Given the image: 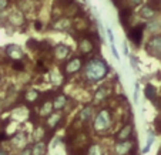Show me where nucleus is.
<instances>
[{"label":"nucleus","mask_w":161,"mask_h":155,"mask_svg":"<svg viewBox=\"0 0 161 155\" xmlns=\"http://www.w3.org/2000/svg\"><path fill=\"white\" fill-rule=\"evenodd\" d=\"M117 125L114 110L108 105H103L96 111V115L90 124V130L93 134L98 137H106L113 131V128Z\"/></svg>","instance_id":"f257e3e1"},{"label":"nucleus","mask_w":161,"mask_h":155,"mask_svg":"<svg viewBox=\"0 0 161 155\" xmlns=\"http://www.w3.org/2000/svg\"><path fill=\"white\" fill-rule=\"evenodd\" d=\"M108 74V66L104 60L93 57L83 67V78L88 83H98L104 80Z\"/></svg>","instance_id":"f03ea898"},{"label":"nucleus","mask_w":161,"mask_h":155,"mask_svg":"<svg viewBox=\"0 0 161 155\" xmlns=\"http://www.w3.org/2000/svg\"><path fill=\"white\" fill-rule=\"evenodd\" d=\"M93 141L90 128H84L80 131L67 132V147L73 155H81L86 147Z\"/></svg>","instance_id":"7ed1b4c3"},{"label":"nucleus","mask_w":161,"mask_h":155,"mask_svg":"<svg viewBox=\"0 0 161 155\" xmlns=\"http://www.w3.org/2000/svg\"><path fill=\"white\" fill-rule=\"evenodd\" d=\"M64 121H66V113L64 111H53L52 114H49L46 118L42 120V122L44 124V127L47 128L50 134L56 132L64 124Z\"/></svg>","instance_id":"20e7f679"},{"label":"nucleus","mask_w":161,"mask_h":155,"mask_svg":"<svg viewBox=\"0 0 161 155\" xmlns=\"http://www.w3.org/2000/svg\"><path fill=\"white\" fill-rule=\"evenodd\" d=\"M111 155H136L137 147L136 140H127V141H114L110 147Z\"/></svg>","instance_id":"39448f33"},{"label":"nucleus","mask_w":161,"mask_h":155,"mask_svg":"<svg viewBox=\"0 0 161 155\" xmlns=\"http://www.w3.org/2000/svg\"><path fill=\"white\" fill-rule=\"evenodd\" d=\"M83 67H84V57H81V56H73V57L66 60V64L63 66L61 71H63L64 76H74L79 71H81Z\"/></svg>","instance_id":"423d86ee"},{"label":"nucleus","mask_w":161,"mask_h":155,"mask_svg":"<svg viewBox=\"0 0 161 155\" xmlns=\"http://www.w3.org/2000/svg\"><path fill=\"white\" fill-rule=\"evenodd\" d=\"M98 41V37L97 33H93V39L90 36H84L79 40V53L81 57H87L90 56L91 53H94V47H96V43Z\"/></svg>","instance_id":"0eeeda50"},{"label":"nucleus","mask_w":161,"mask_h":155,"mask_svg":"<svg viewBox=\"0 0 161 155\" xmlns=\"http://www.w3.org/2000/svg\"><path fill=\"white\" fill-rule=\"evenodd\" d=\"M111 97V87L107 84L100 85V87L93 93V98H91V104L96 107H103L104 103L110 100Z\"/></svg>","instance_id":"6e6552de"},{"label":"nucleus","mask_w":161,"mask_h":155,"mask_svg":"<svg viewBox=\"0 0 161 155\" xmlns=\"http://www.w3.org/2000/svg\"><path fill=\"white\" fill-rule=\"evenodd\" d=\"M134 138V124L131 121H125L121 124V127L114 132L113 140L114 141H127Z\"/></svg>","instance_id":"1a4fd4ad"},{"label":"nucleus","mask_w":161,"mask_h":155,"mask_svg":"<svg viewBox=\"0 0 161 155\" xmlns=\"http://www.w3.org/2000/svg\"><path fill=\"white\" fill-rule=\"evenodd\" d=\"M43 93H40L37 88H27L26 91L21 93V97H20V101H23L25 104L30 107H34V105H39V103L43 100Z\"/></svg>","instance_id":"9d476101"},{"label":"nucleus","mask_w":161,"mask_h":155,"mask_svg":"<svg viewBox=\"0 0 161 155\" xmlns=\"http://www.w3.org/2000/svg\"><path fill=\"white\" fill-rule=\"evenodd\" d=\"M7 141H9L10 147H12L13 149L20 151V149H23L26 145H29V135L26 134L25 131H17V132H14L13 135H10V137L7 138Z\"/></svg>","instance_id":"9b49d317"},{"label":"nucleus","mask_w":161,"mask_h":155,"mask_svg":"<svg viewBox=\"0 0 161 155\" xmlns=\"http://www.w3.org/2000/svg\"><path fill=\"white\" fill-rule=\"evenodd\" d=\"M70 98L67 97L66 94L60 91H56V94L53 95L52 103H53V110L54 111H66L70 107Z\"/></svg>","instance_id":"f8f14e48"},{"label":"nucleus","mask_w":161,"mask_h":155,"mask_svg":"<svg viewBox=\"0 0 161 155\" xmlns=\"http://www.w3.org/2000/svg\"><path fill=\"white\" fill-rule=\"evenodd\" d=\"M50 135L52 134L47 131V128L44 127V124H43V122H37V124L34 125L33 132H31V141H33V142H39V141L49 140Z\"/></svg>","instance_id":"ddd939ff"},{"label":"nucleus","mask_w":161,"mask_h":155,"mask_svg":"<svg viewBox=\"0 0 161 155\" xmlns=\"http://www.w3.org/2000/svg\"><path fill=\"white\" fill-rule=\"evenodd\" d=\"M54 110H53V103H52V98H43L42 101L39 103L37 105V117L40 120L46 118V117L52 114Z\"/></svg>","instance_id":"4468645a"},{"label":"nucleus","mask_w":161,"mask_h":155,"mask_svg":"<svg viewBox=\"0 0 161 155\" xmlns=\"http://www.w3.org/2000/svg\"><path fill=\"white\" fill-rule=\"evenodd\" d=\"M52 54H53V58L58 61H64L67 58H70V54H71V49L66 44H57L54 49L52 50Z\"/></svg>","instance_id":"2eb2a0df"},{"label":"nucleus","mask_w":161,"mask_h":155,"mask_svg":"<svg viewBox=\"0 0 161 155\" xmlns=\"http://www.w3.org/2000/svg\"><path fill=\"white\" fill-rule=\"evenodd\" d=\"M144 29H146V24L141 23V24H137V26H134L133 29L128 30V39H130L136 46H140L141 44V39H143V34H144Z\"/></svg>","instance_id":"dca6fc26"},{"label":"nucleus","mask_w":161,"mask_h":155,"mask_svg":"<svg viewBox=\"0 0 161 155\" xmlns=\"http://www.w3.org/2000/svg\"><path fill=\"white\" fill-rule=\"evenodd\" d=\"M81 155H106V147L98 141H91Z\"/></svg>","instance_id":"f3484780"},{"label":"nucleus","mask_w":161,"mask_h":155,"mask_svg":"<svg viewBox=\"0 0 161 155\" xmlns=\"http://www.w3.org/2000/svg\"><path fill=\"white\" fill-rule=\"evenodd\" d=\"M4 53H6V57L9 58L10 61L23 60V57H25L21 49L17 46V44H9V46L6 47V50H4Z\"/></svg>","instance_id":"a211bd4d"},{"label":"nucleus","mask_w":161,"mask_h":155,"mask_svg":"<svg viewBox=\"0 0 161 155\" xmlns=\"http://www.w3.org/2000/svg\"><path fill=\"white\" fill-rule=\"evenodd\" d=\"M147 51L151 53L153 56H161V36H155L151 40H148V44H147Z\"/></svg>","instance_id":"6ab92c4d"},{"label":"nucleus","mask_w":161,"mask_h":155,"mask_svg":"<svg viewBox=\"0 0 161 155\" xmlns=\"http://www.w3.org/2000/svg\"><path fill=\"white\" fill-rule=\"evenodd\" d=\"M47 151H49V140L31 144V155H47Z\"/></svg>","instance_id":"aec40b11"},{"label":"nucleus","mask_w":161,"mask_h":155,"mask_svg":"<svg viewBox=\"0 0 161 155\" xmlns=\"http://www.w3.org/2000/svg\"><path fill=\"white\" fill-rule=\"evenodd\" d=\"M71 26L74 27L76 31H79V33H84V31H87L88 27H90V21L86 20V19L77 17L74 21H71Z\"/></svg>","instance_id":"412c9836"},{"label":"nucleus","mask_w":161,"mask_h":155,"mask_svg":"<svg viewBox=\"0 0 161 155\" xmlns=\"http://www.w3.org/2000/svg\"><path fill=\"white\" fill-rule=\"evenodd\" d=\"M53 27L57 29V30H69L71 27V21H70V19H67V17L58 19V20H56L53 23Z\"/></svg>","instance_id":"4be33fe9"},{"label":"nucleus","mask_w":161,"mask_h":155,"mask_svg":"<svg viewBox=\"0 0 161 155\" xmlns=\"http://www.w3.org/2000/svg\"><path fill=\"white\" fill-rule=\"evenodd\" d=\"M25 21H26V19L21 12H13L12 14H10V23H12L13 26H21Z\"/></svg>","instance_id":"5701e85b"},{"label":"nucleus","mask_w":161,"mask_h":155,"mask_svg":"<svg viewBox=\"0 0 161 155\" xmlns=\"http://www.w3.org/2000/svg\"><path fill=\"white\" fill-rule=\"evenodd\" d=\"M144 94H146V97L148 98L150 101H153V103H155V100H157V90H155V87L153 84H147L146 85V90H144Z\"/></svg>","instance_id":"b1692460"},{"label":"nucleus","mask_w":161,"mask_h":155,"mask_svg":"<svg viewBox=\"0 0 161 155\" xmlns=\"http://www.w3.org/2000/svg\"><path fill=\"white\" fill-rule=\"evenodd\" d=\"M10 66H12V70L13 71H17V73H23L26 70V64L23 60H14V61H10Z\"/></svg>","instance_id":"393cba45"},{"label":"nucleus","mask_w":161,"mask_h":155,"mask_svg":"<svg viewBox=\"0 0 161 155\" xmlns=\"http://www.w3.org/2000/svg\"><path fill=\"white\" fill-rule=\"evenodd\" d=\"M154 14H155V10H153L148 4H147V6H144L143 9L140 10V16H141V17H144V19H151Z\"/></svg>","instance_id":"a878e982"},{"label":"nucleus","mask_w":161,"mask_h":155,"mask_svg":"<svg viewBox=\"0 0 161 155\" xmlns=\"http://www.w3.org/2000/svg\"><path fill=\"white\" fill-rule=\"evenodd\" d=\"M74 3V0H56L54 2V6H57L60 10H66L69 6Z\"/></svg>","instance_id":"bb28decb"},{"label":"nucleus","mask_w":161,"mask_h":155,"mask_svg":"<svg viewBox=\"0 0 161 155\" xmlns=\"http://www.w3.org/2000/svg\"><path fill=\"white\" fill-rule=\"evenodd\" d=\"M27 47L30 50H33V51H39V49H40V41H37V40H34V39H30L27 41Z\"/></svg>","instance_id":"cd10ccee"},{"label":"nucleus","mask_w":161,"mask_h":155,"mask_svg":"<svg viewBox=\"0 0 161 155\" xmlns=\"http://www.w3.org/2000/svg\"><path fill=\"white\" fill-rule=\"evenodd\" d=\"M148 6L151 7L153 10L161 9V0H150V2H148Z\"/></svg>","instance_id":"c85d7f7f"},{"label":"nucleus","mask_w":161,"mask_h":155,"mask_svg":"<svg viewBox=\"0 0 161 155\" xmlns=\"http://www.w3.org/2000/svg\"><path fill=\"white\" fill-rule=\"evenodd\" d=\"M17 155H31V144H29L23 149H20Z\"/></svg>","instance_id":"c756f323"},{"label":"nucleus","mask_w":161,"mask_h":155,"mask_svg":"<svg viewBox=\"0 0 161 155\" xmlns=\"http://www.w3.org/2000/svg\"><path fill=\"white\" fill-rule=\"evenodd\" d=\"M153 142H154V135H150L148 137V140H147V144H146V148L143 149V152L146 154L147 151H148L150 148H151V145H153Z\"/></svg>","instance_id":"7c9ffc66"},{"label":"nucleus","mask_w":161,"mask_h":155,"mask_svg":"<svg viewBox=\"0 0 161 155\" xmlns=\"http://www.w3.org/2000/svg\"><path fill=\"white\" fill-rule=\"evenodd\" d=\"M128 2V7L133 9V7H137L138 4H141V0H127Z\"/></svg>","instance_id":"2f4dec72"},{"label":"nucleus","mask_w":161,"mask_h":155,"mask_svg":"<svg viewBox=\"0 0 161 155\" xmlns=\"http://www.w3.org/2000/svg\"><path fill=\"white\" fill-rule=\"evenodd\" d=\"M9 6V0H0V12Z\"/></svg>","instance_id":"473e14b6"},{"label":"nucleus","mask_w":161,"mask_h":155,"mask_svg":"<svg viewBox=\"0 0 161 155\" xmlns=\"http://www.w3.org/2000/svg\"><path fill=\"white\" fill-rule=\"evenodd\" d=\"M155 127H157L158 132H161V115H158L157 120H155Z\"/></svg>","instance_id":"72a5a7b5"},{"label":"nucleus","mask_w":161,"mask_h":155,"mask_svg":"<svg viewBox=\"0 0 161 155\" xmlns=\"http://www.w3.org/2000/svg\"><path fill=\"white\" fill-rule=\"evenodd\" d=\"M0 155H10L9 151H7V149L4 148L3 145H0Z\"/></svg>","instance_id":"f704fd0d"},{"label":"nucleus","mask_w":161,"mask_h":155,"mask_svg":"<svg viewBox=\"0 0 161 155\" xmlns=\"http://www.w3.org/2000/svg\"><path fill=\"white\" fill-rule=\"evenodd\" d=\"M34 27H36V29H42V23H39V21H37V23H34Z\"/></svg>","instance_id":"c9c22d12"},{"label":"nucleus","mask_w":161,"mask_h":155,"mask_svg":"<svg viewBox=\"0 0 161 155\" xmlns=\"http://www.w3.org/2000/svg\"><path fill=\"white\" fill-rule=\"evenodd\" d=\"M3 80V71H2V68H0V81Z\"/></svg>","instance_id":"e433bc0d"},{"label":"nucleus","mask_w":161,"mask_h":155,"mask_svg":"<svg viewBox=\"0 0 161 155\" xmlns=\"http://www.w3.org/2000/svg\"><path fill=\"white\" fill-rule=\"evenodd\" d=\"M13 2H17V3H19V2H20V0H13Z\"/></svg>","instance_id":"4c0bfd02"},{"label":"nucleus","mask_w":161,"mask_h":155,"mask_svg":"<svg viewBox=\"0 0 161 155\" xmlns=\"http://www.w3.org/2000/svg\"><path fill=\"white\" fill-rule=\"evenodd\" d=\"M10 155H17V154H10Z\"/></svg>","instance_id":"58836bf2"}]
</instances>
